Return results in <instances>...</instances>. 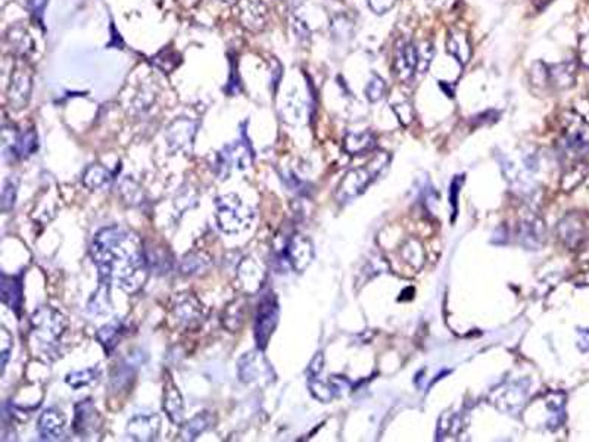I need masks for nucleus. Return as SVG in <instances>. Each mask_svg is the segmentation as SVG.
<instances>
[{"label":"nucleus","mask_w":589,"mask_h":442,"mask_svg":"<svg viewBox=\"0 0 589 442\" xmlns=\"http://www.w3.org/2000/svg\"><path fill=\"white\" fill-rule=\"evenodd\" d=\"M162 408L167 413L170 422L180 425L184 417V400L183 395L167 371V378H163V392H162Z\"/></svg>","instance_id":"nucleus-17"},{"label":"nucleus","mask_w":589,"mask_h":442,"mask_svg":"<svg viewBox=\"0 0 589 442\" xmlns=\"http://www.w3.org/2000/svg\"><path fill=\"white\" fill-rule=\"evenodd\" d=\"M547 77L557 89H568L575 84L576 65L573 62H561L547 66Z\"/></svg>","instance_id":"nucleus-25"},{"label":"nucleus","mask_w":589,"mask_h":442,"mask_svg":"<svg viewBox=\"0 0 589 442\" xmlns=\"http://www.w3.org/2000/svg\"><path fill=\"white\" fill-rule=\"evenodd\" d=\"M238 376L245 385L264 386L276 381L274 370L264 357L263 350H259V348L256 351H249L239 358Z\"/></svg>","instance_id":"nucleus-5"},{"label":"nucleus","mask_w":589,"mask_h":442,"mask_svg":"<svg viewBox=\"0 0 589 442\" xmlns=\"http://www.w3.org/2000/svg\"><path fill=\"white\" fill-rule=\"evenodd\" d=\"M252 164V151L249 144L238 141L224 146L217 155L216 171L220 179H227L233 170H245Z\"/></svg>","instance_id":"nucleus-9"},{"label":"nucleus","mask_w":589,"mask_h":442,"mask_svg":"<svg viewBox=\"0 0 589 442\" xmlns=\"http://www.w3.org/2000/svg\"><path fill=\"white\" fill-rule=\"evenodd\" d=\"M236 278H238L239 288L245 293L252 295L263 288L266 282V268L256 258L245 257L236 270Z\"/></svg>","instance_id":"nucleus-12"},{"label":"nucleus","mask_w":589,"mask_h":442,"mask_svg":"<svg viewBox=\"0 0 589 442\" xmlns=\"http://www.w3.org/2000/svg\"><path fill=\"white\" fill-rule=\"evenodd\" d=\"M432 4H433V5H436V6H438V8H441V9H445V8H450V6H453L454 0H432Z\"/></svg>","instance_id":"nucleus-51"},{"label":"nucleus","mask_w":589,"mask_h":442,"mask_svg":"<svg viewBox=\"0 0 589 442\" xmlns=\"http://www.w3.org/2000/svg\"><path fill=\"white\" fill-rule=\"evenodd\" d=\"M565 146L572 151L580 152L589 148V126L579 117L569 120V126L564 133Z\"/></svg>","instance_id":"nucleus-21"},{"label":"nucleus","mask_w":589,"mask_h":442,"mask_svg":"<svg viewBox=\"0 0 589 442\" xmlns=\"http://www.w3.org/2000/svg\"><path fill=\"white\" fill-rule=\"evenodd\" d=\"M579 58H580V62L586 68H589V33L583 36L579 41Z\"/></svg>","instance_id":"nucleus-47"},{"label":"nucleus","mask_w":589,"mask_h":442,"mask_svg":"<svg viewBox=\"0 0 589 442\" xmlns=\"http://www.w3.org/2000/svg\"><path fill=\"white\" fill-rule=\"evenodd\" d=\"M66 428V417L58 408H47L44 410L40 417L37 429L44 441H56L59 439Z\"/></svg>","instance_id":"nucleus-19"},{"label":"nucleus","mask_w":589,"mask_h":442,"mask_svg":"<svg viewBox=\"0 0 589 442\" xmlns=\"http://www.w3.org/2000/svg\"><path fill=\"white\" fill-rule=\"evenodd\" d=\"M161 431V417L158 413H137L126 428L127 435L134 441H155Z\"/></svg>","instance_id":"nucleus-13"},{"label":"nucleus","mask_w":589,"mask_h":442,"mask_svg":"<svg viewBox=\"0 0 589 442\" xmlns=\"http://www.w3.org/2000/svg\"><path fill=\"white\" fill-rule=\"evenodd\" d=\"M395 4L396 0H367L368 8L377 15H383L389 12L395 6Z\"/></svg>","instance_id":"nucleus-45"},{"label":"nucleus","mask_w":589,"mask_h":442,"mask_svg":"<svg viewBox=\"0 0 589 442\" xmlns=\"http://www.w3.org/2000/svg\"><path fill=\"white\" fill-rule=\"evenodd\" d=\"M578 348L582 353L589 351V331L588 329L578 331Z\"/></svg>","instance_id":"nucleus-48"},{"label":"nucleus","mask_w":589,"mask_h":442,"mask_svg":"<svg viewBox=\"0 0 589 442\" xmlns=\"http://www.w3.org/2000/svg\"><path fill=\"white\" fill-rule=\"evenodd\" d=\"M0 296H2L5 306H8L14 313L19 314V310L22 307L21 278L4 273L2 278H0Z\"/></svg>","instance_id":"nucleus-20"},{"label":"nucleus","mask_w":589,"mask_h":442,"mask_svg":"<svg viewBox=\"0 0 589 442\" xmlns=\"http://www.w3.org/2000/svg\"><path fill=\"white\" fill-rule=\"evenodd\" d=\"M385 93H386L385 80L381 76L373 73L366 86V98L374 104L377 101H381L385 96Z\"/></svg>","instance_id":"nucleus-37"},{"label":"nucleus","mask_w":589,"mask_h":442,"mask_svg":"<svg viewBox=\"0 0 589 442\" xmlns=\"http://www.w3.org/2000/svg\"><path fill=\"white\" fill-rule=\"evenodd\" d=\"M44 5H46V0H30V6H31L33 14H41Z\"/></svg>","instance_id":"nucleus-50"},{"label":"nucleus","mask_w":589,"mask_h":442,"mask_svg":"<svg viewBox=\"0 0 589 442\" xmlns=\"http://www.w3.org/2000/svg\"><path fill=\"white\" fill-rule=\"evenodd\" d=\"M461 429L460 416L455 413H445L439 418L438 423V438H443L446 435H455Z\"/></svg>","instance_id":"nucleus-36"},{"label":"nucleus","mask_w":589,"mask_h":442,"mask_svg":"<svg viewBox=\"0 0 589 442\" xmlns=\"http://www.w3.org/2000/svg\"><path fill=\"white\" fill-rule=\"evenodd\" d=\"M101 375V371L98 367H90V368H84V370H77V371H71V373L66 375L65 382L68 386H71L73 389H81L84 386L91 385L94 381H98Z\"/></svg>","instance_id":"nucleus-32"},{"label":"nucleus","mask_w":589,"mask_h":442,"mask_svg":"<svg viewBox=\"0 0 589 442\" xmlns=\"http://www.w3.org/2000/svg\"><path fill=\"white\" fill-rule=\"evenodd\" d=\"M529 393L528 381L507 382L490 393V403L504 413L517 414L523 408Z\"/></svg>","instance_id":"nucleus-8"},{"label":"nucleus","mask_w":589,"mask_h":442,"mask_svg":"<svg viewBox=\"0 0 589 442\" xmlns=\"http://www.w3.org/2000/svg\"><path fill=\"white\" fill-rule=\"evenodd\" d=\"M446 52L455 58L461 65H465L471 56V44L468 36L463 30H451L446 37Z\"/></svg>","instance_id":"nucleus-23"},{"label":"nucleus","mask_w":589,"mask_h":442,"mask_svg":"<svg viewBox=\"0 0 589 442\" xmlns=\"http://www.w3.org/2000/svg\"><path fill=\"white\" fill-rule=\"evenodd\" d=\"M6 41H8L9 49L18 58H26L34 51V41L30 33L22 26L11 27L6 34Z\"/></svg>","instance_id":"nucleus-24"},{"label":"nucleus","mask_w":589,"mask_h":442,"mask_svg":"<svg viewBox=\"0 0 589 442\" xmlns=\"http://www.w3.org/2000/svg\"><path fill=\"white\" fill-rule=\"evenodd\" d=\"M391 156L386 152H376L370 162L364 167L349 170L341 180L336 189V199L339 202H349L366 192L367 186L379 176L388 166Z\"/></svg>","instance_id":"nucleus-2"},{"label":"nucleus","mask_w":589,"mask_h":442,"mask_svg":"<svg viewBox=\"0 0 589 442\" xmlns=\"http://www.w3.org/2000/svg\"><path fill=\"white\" fill-rule=\"evenodd\" d=\"M173 314L180 324L192 328V326L199 324L203 317L202 302L192 293H180L173 306Z\"/></svg>","instance_id":"nucleus-15"},{"label":"nucleus","mask_w":589,"mask_h":442,"mask_svg":"<svg viewBox=\"0 0 589 442\" xmlns=\"http://www.w3.org/2000/svg\"><path fill=\"white\" fill-rule=\"evenodd\" d=\"M31 335L43 353L51 354L66 331L68 321L62 313L54 307L44 306L31 316Z\"/></svg>","instance_id":"nucleus-4"},{"label":"nucleus","mask_w":589,"mask_h":442,"mask_svg":"<svg viewBox=\"0 0 589 442\" xmlns=\"http://www.w3.org/2000/svg\"><path fill=\"white\" fill-rule=\"evenodd\" d=\"M558 230H560V238L569 246H575L578 242H580L582 235H583V226L578 216L565 217L560 223Z\"/></svg>","instance_id":"nucleus-31"},{"label":"nucleus","mask_w":589,"mask_h":442,"mask_svg":"<svg viewBox=\"0 0 589 442\" xmlns=\"http://www.w3.org/2000/svg\"><path fill=\"white\" fill-rule=\"evenodd\" d=\"M324 368V356L323 353H317L308 366V376H320Z\"/></svg>","instance_id":"nucleus-46"},{"label":"nucleus","mask_w":589,"mask_h":442,"mask_svg":"<svg viewBox=\"0 0 589 442\" xmlns=\"http://www.w3.org/2000/svg\"><path fill=\"white\" fill-rule=\"evenodd\" d=\"M37 133L33 129L19 133L14 151V158H27L37 151Z\"/></svg>","instance_id":"nucleus-33"},{"label":"nucleus","mask_w":589,"mask_h":442,"mask_svg":"<svg viewBox=\"0 0 589 442\" xmlns=\"http://www.w3.org/2000/svg\"><path fill=\"white\" fill-rule=\"evenodd\" d=\"M253 217V209L239 195L227 194L216 201L217 224L226 235H241L249 230Z\"/></svg>","instance_id":"nucleus-3"},{"label":"nucleus","mask_w":589,"mask_h":442,"mask_svg":"<svg viewBox=\"0 0 589 442\" xmlns=\"http://www.w3.org/2000/svg\"><path fill=\"white\" fill-rule=\"evenodd\" d=\"M278 302L277 298L273 292H268L267 295L263 296V299L259 301L256 316H255V326H253V335H255V342L259 350H266L270 338L273 336L277 323H278Z\"/></svg>","instance_id":"nucleus-7"},{"label":"nucleus","mask_w":589,"mask_h":442,"mask_svg":"<svg viewBox=\"0 0 589 442\" xmlns=\"http://www.w3.org/2000/svg\"><path fill=\"white\" fill-rule=\"evenodd\" d=\"M393 69L401 80L410 81L418 69V46L411 41H401L395 51Z\"/></svg>","instance_id":"nucleus-14"},{"label":"nucleus","mask_w":589,"mask_h":442,"mask_svg":"<svg viewBox=\"0 0 589 442\" xmlns=\"http://www.w3.org/2000/svg\"><path fill=\"white\" fill-rule=\"evenodd\" d=\"M209 264V258L205 257L202 253L193 252V253H188L187 257H184L183 263H181V271L184 274H195L198 271H201L202 268H205Z\"/></svg>","instance_id":"nucleus-38"},{"label":"nucleus","mask_w":589,"mask_h":442,"mask_svg":"<svg viewBox=\"0 0 589 442\" xmlns=\"http://www.w3.org/2000/svg\"><path fill=\"white\" fill-rule=\"evenodd\" d=\"M212 423H214V418H212L211 413H208V411L198 413L196 416H193L191 418V421L186 422L184 425H181L180 439H183V441H195L199 435L206 432L212 426Z\"/></svg>","instance_id":"nucleus-26"},{"label":"nucleus","mask_w":589,"mask_h":442,"mask_svg":"<svg viewBox=\"0 0 589 442\" xmlns=\"http://www.w3.org/2000/svg\"><path fill=\"white\" fill-rule=\"evenodd\" d=\"M0 333H2V335H0V345H2V348H0V366H2V373H4L5 368H6V364L9 361L14 343H12L11 333L5 328H2V332H0Z\"/></svg>","instance_id":"nucleus-40"},{"label":"nucleus","mask_w":589,"mask_h":442,"mask_svg":"<svg viewBox=\"0 0 589 442\" xmlns=\"http://www.w3.org/2000/svg\"><path fill=\"white\" fill-rule=\"evenodd\" d=\"M332 34L335 36V39H351L352 33H353V22L345 16V15H338L332 19Z\"/></svg>","instance_id":"nucleus-39"},{"label":"nucleus","mask_w":589,"mask_h":442,"mask_svg":"<svg viewBox=\"0 0 589 442\" xmlns=\"http://www.w3.org/2000/svg\"><path fill=\"white\" fill-rule=\"evenodd\" d=\"M90 255L98 267L99 278L134 293L148 278V260L144 243L131 231L109 226L94 235Z\"/></svg>","instance_id":"nucleus-1"},{"label":"nucleus","mask_w":589,"mask_h":442,"mask_svg":"<svg viewBox=\"0 0 589 442\" xmlns=\"http://www.w3.org/2000/svg\"><path fill=\"white\" fill-rule=\"evenodd\" d=\"M123 332H124V324L121 320H118V318L102 326V328L98 331L96 338L99 343L104 346L106 354L112 353L114 348L118 345V342H120Z\"/></svg>","instance_id":"nucleus-27"},{"label":"nucleus","mask_w":589,"mask_h":442,"mask_svg":"<svg viewBox=\"0 0 589 442\" xmlns=\"http://www.w3.org/2000/svg\"><path fill=\"white\" fill-rule=\"evenodd\" d=\"M101 423H102L101 416L91 400L87 398L76 404L73 429L77 435L83 438V436H89L94 432H98V429L101 428Z\"/></svg>","instance_id":"nucleus-16"},{"label":"nucleus","mask_w":589,"mask_h":442,"mask_svg":"<svg viewBox=\"0 0 589 442\" xmlns=\"http://www.w3.org/2000/svg\"><path fill=\"white\" fill-rule=\"evenodd\" d=\"M111 283L99 278V286L89 301V313L102 316L111 311Z\"/></svg>","instance_id":"nucleus-28"},{"label":"nucleus","mask_w":589,"mask_h":442,"mask_svg":"<svg viewBox=\"0 0 589 442\" xmlns=\"http://www.w3.org/2000/svg\"><path fill=\"white\" fill-rule=\"evenodd\" d=\"M181 62V56L171 49H163L153 59L152 64L159 68L162 73H171L176 66H178Z\"/></svg>","instance_id":"nucleus-35"},{"label":"nucleus","mask_w":589,"mask_h":442,"mask_svg":"<svg viewBox=\"0 0 589 442\" xmlns=\"http://www.w3.org/2000/svg\"><path fill=\"white\" fill-rule=\"evenodd\" d=\"M545 228L538 217H530L520 223V243L528 249H539L544 243Z\"/></svg>","instance_id":"nucleus-22"},{"label":"nucleus","mask_w":589,"mask_h":442,"mask_svg":"<svg viewBox=\"0 0 589 442\" xmlns=\"http://www.w3.org/2000/svg\"><path fill=\"white\" fill-rule=\"evenodd\" d=\"M112 179H114V176L106 167H104L101 164H91L84 170L81 181H83V184L86 186L87 189L96 191V189H101V188H104V186L109 184Z\"/></svg>","instance_id":"nucleus-30"},{"label":"nucleus","mask_w":589,"mask_h":442,"mask_svg":"<svg viewBox=\"0 0 589 442\" xmlns=\"http://www.w3.org/2000/svg\"><path fill=\"white\" fill-rule=\"evenodd\" d=\"M33 91V71L26 58H18L11 73L6 98L12 109L27 108Z\"/></svg>","instance_id":"nucleus-6"},{"label":"nucleus","mask_w":589,"mask_h":442,"mask_svg":"<svg viewBox=\"0 0 589 442\" xmlns=\"http://www.w3.org/2000/svg\"><path fill=\"white\" fill-rule=\"evenodd\" d=\"M464 183V176H455L451 181L450 186V204L453 206V221L457 217L458 213V195H460V189Z\"/></svg>","instance_id":"nucleus-43"},{"label":"nucleus","mask_w":589,"mask_h":442,"mask_svg":"<svg viewBox=\"0 0 589 442\" xmlns=\"http://www.w3.org/2000/svg\"><path fill=\"white\" fill-rule=\"evenodd\" d=\"M293 27H295V30H296V34H299L301 39H308V37H310V30H308V27L305 26V22L296 19Z\"/></svg>","instance_id":"nucleus-49"},{"label":"nucleus","mask_w":589,"mask_h":442,"mask_svg":"<svg viewBox=\"0 0 589 442\" xmlns=\"http://www.w3.org/2000/svg\"><path fill=\"white\" fill-rule=\"evenodd\" d=\"M233 11L242 27L251 31H261L267 26L270 12L263 0H239Z\"/></svg>","instance_id":"nucleus-10"},{"label":"nucleus","mask_w":589,"mask_h":442,"mask_svg":"<svg viewBox=\"0 0 589 442\" xmlns=\"http://www.w3.org/2000/svg\"><path fill=\"white\" fill-rule=\"evenodd\" d=\"M308 388L313 397L321 403H330L336 397L332 383L323 382L320 376H308Z\"/></svg>","instance_id":"nucleus-34"},{"label":"nucleus","mask_w":589,"mask_h":442,"mask_svg":"<svg viewBox=\"0 0 589 442\" xmlns=\"http://www.w3.org/2000/svg\"><path fill=\"white\" fill-rule=\"evenodd\" d=\"M374 145V137L368 131L348 133L343 142V148L349 155H363L367 151H371Z\"/></svg>","instance_id":"nucleus-29"},{"label":"nucleus","mask_w":589,"mask_h":442,"mask_svg":"<svg viewBox=\"0 0 589 442\" xmlns=\"http://www.w3.org/2000/svg\"><path fill=\"white\" fill-rule=\"evenodd\" d=\"M314 245L305 235H293L285 248V258L296 273H302L308 268L314 260Z\"/></svg>","instance_id":"nucleus-11"},{"label":"nucleus","mask_w":589,"mask_h":442,"mask_svg":"<svg viewBox=\"0 0 589 442\" xmlns=\"http://www.w3.org/2000/svg\"><path fill=\"white\" fill-rule=\"evenodd\" d=\"M16 201V184L12 180H8L4 186V191H2V211L4 213H9L11 209L14 208Z\"/></svg>","instance_id":"nucleus-41"},{"label":"nucleus","mask_w":589,"mask_h":442,"mask_svg":"<svg viewBox=\"0 0 589 442\" xmlns=\"http://www.w3.org/2000/svg\"><path fill=\"white\" fill-rule=\"evenodd\" d=\"M432 58H433L432 44L424 41V44L418 48V69H417V71L418 73H426L431 62H432Z\"/></svg>","instance_id":"nucleus-42"},{"label":"nucleus","mask_w":589,"mask_h":442,"mask_svg":"<svg viewBox=\"0 0 589 442\" xmlns=\"http://www.w3.org/2000/svg\"><path fill=\"white\" fill-rule=\"evenodd\" d=\"M392 109L396 114V117L401 121V124L408 126L413 121L414 111H413L410 104H396V105L392 106Z\"/></svg>","instance_id":"nucleus-44"},{"label":"nucleus","mask_w":589,"mask_h":442,"mask_svg":"<svg viewBox=\"0 0 589 442\" xmlns=\"http://www.w3.org/2000/svg\"><path fill=\"white\" fill-rule=\"evenodd\" d=\"M198 124L187 119H177L170 124L165 133V139L171 151H181L193 144Z\"/></svg>","instance_id":"nucleus-18"},{"label":"nucleus","mask_w":589,"mask_h":442,"mask_svg":"<svg viewBox=\"0 0 589 442\" xmlns=\"http://www.w3.org/2000/svg\"><path fill=\"white\" fill-rule=\"evenodd\" d=\"M553 0H532V4L540 11V9H544L548 4H551Z\"/></svg>","instance_id":"nucleus-52"}]
</instances>
